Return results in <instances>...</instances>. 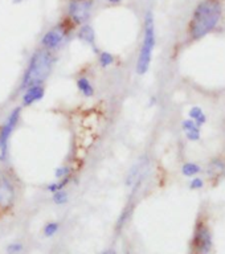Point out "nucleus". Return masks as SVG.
I'll list each match as a JSON object with an SVG mask.
<instances>
[{
	"label": "nucleus",
	"mask_w": 225,
	"mask_h": 254,
	"mask_svg": "<svg viewBox=\"0 0 225 254\" xmlns=\"http://www.w3.org/2000/svg\"><path fill=\"white\" fill-rule=\"evenodd\" d=\"M94 3L95 0H68L65 19L73 27H81L83 24H87L93 15Z\"/></svg>",
	"instance_id": "nucleus-4"
},
{
	"label": "nucleus",
	"mask_w": 225,
	"mask_h": 254,
	"mask_svg": "<svg viewBox=\"0 0 225 254\" xmlns=\"http://www.w3.org/2000/svg\"><path fill=\"white\" fill-rule=\"evenodd\" d=\"M98 61H99V65H101L102 67H109L114 64L115 59L110 52H101V53L98 55Z\"/></svg>",
	"instance_id": "nucleus-14"
},
{
	"label": "nucleus",
	"mask_w": 225,
	"mask_h": 254,
	"mask_svg": "<svg viewBox=\"0 0 225 254\" xmlns=\"http://www.w3.org/2000/svg\"><path fill=\"white\" fill-rule=\"evenodd\" d=\"M106 1L110 4H119V3H122L123 0H106Z\"/></svg>",
	"instance_id": "nucleus-21"
},
{
	"label": "nucleus",
	"mask_w": 225,
	"mask_h": 254,
	"mask_svg": "<svg viewBox=\"0 0 225 254\" xmlns=\"http://www.w3.org/2000/svg\"><path fill=\"white\" fill-rule=\"evenodd\" d=\"M223 5L219 0H203L195 9L190 24L191 37L199 40L211 33L220 23Z\"/></svg>",
	"instance_id": "nucleus-1"
},
{
	"label": "nucleus",
	"mask_w": 225,
	"mask_h": 254,
	"mask_svg": "<svg viewBox=\"0 0 225 254\" xmlns=\"http://www.w3.org/2000/svg\"><path fill=\"white\" fill-rule=\"evenodd\" d=\"M183 130L186 132L187 138L190 139V140H199L200 138V128L196 123L192 121V119H186V121H183L182 123Z\"/></svg>",
	"instance_id": "nucleus-10"
},
{
	"label": "nucleus",
	"mask_w": 225,
	"mask_h": 254,
	"mask_svg": "<svg viewBox=\"0 0 225 254\" xmlns=\"http://www.w3.org/2000/svg\"><path fill=\"white\" fill-rule=\"evenodd\" d=\"M55 176H56V179H57V180H59V179L68 178V176H71V168H69V167H67V166L59 167V168H56Z\"/></svg>",
	"instance_id": "nucleus-18"
},
{
	"label": "nucleus",
	"mask_w": 225,
	"mask_h": 254,
	"mask_svg": "<svg viewBox=\"0 0 225 254\" xmlns=\"http://www.w3.org/2000/svg\"><path fill=\"white\" fill-rule=\"evenodd\" d=\"M155 48V23L152 12H147L145 17V31H143V41L138 60H137V73L146 74L150 67L152 53Z\"/></svg>",
	"instance_id": "nucleus-3"
},
{
	"label": "nucleus",
	"mask_w": 225,
	"mask_h": 254,
	"mask_svg": "<svg viewBox=\"0 0 225 254\" xmlns=\"http://www.w3.org/2000/svg\"><path fill=\"white\" fill-rule=\"evenodd\" d=\"M71 182V176H68V178H64V179H59L57 182H53V183H49L47 186V190L49 193H55L57 190H65V187L69 184Z\"/></svg>",
	"instance_id": "nucleus-12"
},
{
	"label": "nucleus",
	"mask_w": 225,
	"mask_h": 254,
	"mask_svg": "<svg viewBox=\"0 0 225 254\" xmlns=\"http://www.w3.org/2000/svg\"><path fill=\"white\" fill-rule=\"evenodd\" d=\"M190 117L191 119L194 121L198 126H202V125H204L207 121L206 118V114L203 113V110L200 109V107H192L190 110Z\"/></svg>",
	"instance_id": "nucleus-13"
},
{
	"label": "nucleus",
	"mask_w": 225,
	"mask_h": 254,
	"mask_svg": "<svg viewBox=\"0 0 225 254\" xmlns=\"http://www.w3.org/2000/svg\"><path fill=\"white\" fill-rule=\"evenodd\" d=\"M21 117V107H15L0 126V162L7 163L9 156V139Z\"/></svg>",
	"instance_id": "nucleus-6"
},
{
	"label": "nucleus",
	"mask_w": 225,
	"mask_h": 254,
	"mask_svg": "<svg viewBox=\"0 0 225 254\" xmlns=\"http://www.w3.org/2000/svg\"><path fill=\"white\" fill-rule=\"evenodd\" d=\"M77 89L83 97L86 98H90L94 95V87H93V83L90 82V79L87 77H79L77 79Z\"/></svg>",
	"instance_id": "nucleus-11"
},
{
	"label": "nucleus",
	"mask_w": 225,
	"mask_h": 254,
	"mask_svg": "<svg viewBox=\"0 0 225 254\" xmlns=\"http://www.w3.org/2000/svg\"><path fill=\"white\" fill-rule=\"evenodd\" d=\"M68 198H69V196H68V192L65 190H60L57 192H55V193H52V200L57 205L65 204L68 201Z\"/></svg>",
	"instance_id": "nucleus-15"
},
{
	"label": "nucleus",
	"mask_w": 225,
	"mask_h": 254,
	"mask_svg": "<svg viewBox=\"0 0 225 254\" xmlns=\"http://www.w3.org/2000/svg\"><path fill=\"white\" fill-rule=\"evenodd\" d=\"M21 249H23V245H21V244H12V245L8 246V252L12 254L19 253Z\"/></svg>",
	"instance_id": "nucleus-19"
},
{
	"label": "nucleus",
	"mask_w": 225,
	"mask_h": 254,
	"mask_svg": "<svg viewBox=\"0 0 225 254\" xmlns=\"http://www.w3.org/2000/svg\"><path fill=\"white\" fill-rule=\"evenodd\" d=\"M203 184H204V183H203L202 179L198 178V179H194V180L191 182L190 187L192 188V190H199V188H202Z\"/></svg>",
	"instance_id": "nucleus-20"
},
{
	"label": "nucleus",
	"mask_w": 225,
	"mask_h": 254,
	"mask_svg": "<svg viewBox=\"0 0 225 254\" xmlns=\"http://www.w3.org/2000/svg\"><path fill=\"white\" fill-rule=\"evenodd\" d=\"M212 248V237H211L210 229L203 224L196 226L194 241H192V249L194 254H208Z\"/></svg>",
	"instance_id": "nucleus-7"
},
{
	"label": "nucleus",
	"mask_w": 225,
	"mask_h": 254,
	"mask_svg": "<svg viewBox=\"0 0 225 254\" xmlns=\"http://www.w3.org/2000/svg\"><path fill=\"white\" fill-rule=\"evenodd\" d=\"M13 1H16V3H19V1H21V0H13Z\"/></svg>",
	"instance_id": "nucleus-23"
},
{
	"label": "nucleus",
	"mask_w": 225,
	"mask_h": 254,
	"mask_svg": "<svg viewBox=\"0 0 225 254\" xmlns=\"http://www.w3.org/2000/svg\"><path fill=\"white\" fill-rule=\"evenodd\" d=\"M53 70V56L49 51L40 48L33 52L27 69L24 71L20 89H27L32 85H43Z\"/></svg>",
	"instance_id": "nucleus-2"
},
{
	"label": "nucleus",
	"mask_w": 225,
	"mask_h": 254,
	"mask_svg": "<svg viewBox=\"0 0 225 254\" xmlns=\"http://www.w3.org/2000/svg\"><path fill=\"white\" fill-rule=\"evenodd\" d=\"M182 172L184 176H195L200 172V167L195 163H186L182 168Z\"/></svg>",
	"instance_id": "nucleus-16"
},
{
	"label": "nucleus",
	"mask_w": 225,
	"mask_h": 254,
	"mask_svg": "<svg viewBox=\"0 0 225 254\" xmlns=\"http://www.w3.org/2000/svg\"><path fill=\"white\" fill-rule=\"evenodd\" d=\"M77 39L81 41V43L86 44L89 47L94 48L95 47V32L94 28L91 27L90 24H83L81 27H78V31H77Z\"/></svg>",
	"instance_id": "nucleus-9"
},
{
	"label": "nucleus",
	"mask_w": 225,
	"mask_h": 254,
	"mask_svg": "<svg viewBox=\"0 0 225 254\" xmlns=\"http://www.w3.org/2000/svg\"><path fill=\"white\" fill-rule=\"evenodd\" d=\"M102 254H114V253H113V252H105V253H102Z\"/></svg>",
	"instance_id": "nucleus-22"
},
{
	"label": "nucleus",
	"mask_w": 225,
	"mask_h": 254,
	"mask_svg": "<svg viewBox=\"0 0 225 254\" xmlns=\"http://www.w3.org/2000/svg\"><path fill=\"white\" fill-rule=\"evenodd\" d=\"M60 224L56 221L48 222L47 225L44 226V234L47 236V237H52V236H55L57 232H59Z\"/></svg>",
	"instance_id": "nucleus-17"
},
{
	"label": "nucleus",
	"mask_w": 225,
	"mask_h": 254,
	"mask_svg": "<svg viewBox=\"0 0 225 254\" xmlns=\"http://www.w3.org/2000/svg\"><path fill=\"white\" fill-rule=\"evenodd\" d=\"M73 28L75 27H73L67 19L63 20L61 23H59L55 27H52L51 29H48L44 33V36L41 37V48L49 52L60 49L64 45L65 40H67V37L69 36Z\"/></svg>",
	"instance_id": "nucleus-5"
},
{
	"label": "nucleus",
	"mask_w": 225,
	"mask_h": 254,
	"mask_svg": "<svg viewBox=\"0 0 225 254\" xmlns=\"http://www.w3.org/2000/svg\"><path fill=\"white\" fill-rule=\"evenodd\" d=\"M45 95V87L43 85H32L24 89L23 97H21V105L23 106H32L35 103L40 102Z\"/></svg>",
	"instance_id": "nucleus-8"
}]
</instances>
